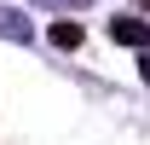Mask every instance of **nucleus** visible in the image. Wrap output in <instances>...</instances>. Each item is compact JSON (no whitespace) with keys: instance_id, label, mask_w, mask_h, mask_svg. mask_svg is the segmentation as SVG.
Here are the masks:
<instances>
[{"instance_id":"nucleus-1","label":"nucleus","mask_w":150,"mask_h":145,"mask_svg":"<svg viewBox=\"0 0 150 145\" xmlns=\"http://www.w3.org/2000/svg\"><path fill=\"white\" fill-rule=\"evenodd\" d=\"M52 41H58V47H75V41H81V29H75V23H58Z\"/></svg>"}]
</instances>
